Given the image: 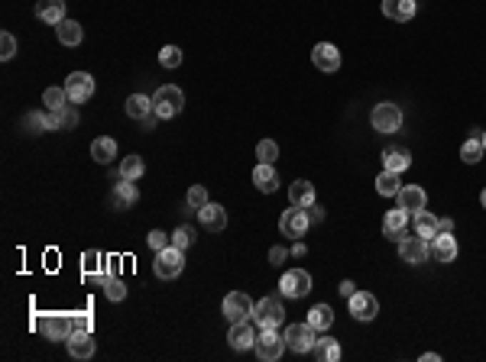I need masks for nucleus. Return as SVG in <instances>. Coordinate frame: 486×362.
<instances>
[{
    "instance_id": "1",
    "label": "nucleus",
    "mask_w": 486,
    "mask_h": 362,
    "mask_svg": "<svg viewBox=\"0 0 486 362\" xmlns=\"http://www.w3.org/2000/svg\"><path fill=\"white\" fill-rule=\"evenodd\" d=\"M182 107H185V94L176 88V84H162V88L153 94V110L159 113L162 120L178 117V113H182Z\"/></svg>"
},
{
    "instance_id": "2",
    "label": "nucleus",
    "mask_w": 486,
    "mask_h": 362,
    "mask_svg": "<svg viewBox=\"0 0 486 362\" xmlns=\"http://www.w3.org/2000/svg\"><path fill=\"white\" fill-rule=\"evenodd\" d=\"M182 269H185V256H182V249H178V246H166V249L156 252V262H153L156 279L172 281V279H178V275H182Z\"/></svg>"
},
{
    "instance_id": "3",
    "label": "nucleus",
    "mask_w": 486,
    "mask_h": 362,
    "mask_svg": "<svg viewBox=\"0 0 486 362\" xmlns=\"http://www.w3.org/2000/svg\"><path fill=\"white\" fill-rule=\"evenodd\" d=\"M253 349H256V356H260L263 362H275L289 346H285V336L275 333V327H266V330H260V336H256Z\"/></svg>"
},
{
    "instance_id": "4",
    "label": "nucleus",
    "mask_w": 486,
    "mask_h": 362,
    "mask_svg": "<svg viewBox=\"0 0 486 362\" xmlns=\"http://www.w3.org/2000/svg\"><path fill=\"white\" fill-rule=\"evenodd\" d=\"M318 330L311 327V324H289L285 327V346L292 349V353H311L315 349V343H318Z\"/></svg>"
},
{
    "instance_id": "5",
    "label": "nucleus",
    "mask_w": 486,
    "mask_h": 362,
    "mask_svg": "<svg viewBox=\"0 0 486 362\" xmlns=\"http://www.w3.org/2000/svg\"><path fill=\"white\" fill-rule=\"evenodd\" d=\"M253 321L260 330L279 327V324L285 321V307H282L279 298H263V301H256V307H253Z\"/></svg>"
},
{
    "instance_id": "6",
    "label": "nucleus",
    "mask_w": 486,
    "mask_h": 362,
    "mask_svg": "<svg viewBox=\"0 0 486 362\" xmlns=\"http://www.w3.org/2000/svg\"><path fill=\"white\" fill-rule=\"evenodd\" d=\"M253 301H250V294H243V291H231L224 298V304H221V311H224V317L231 324H237V321H247V317H253Z\"/></svg>"
},
{
    "instance_id": "7",
    "label": "nucleus",
    "mask_w": 486,
    "mask_h": 362,
    "mask_svg": "<svg viewBox=\"0 0 486 362\" xmlns=\"http://www.w3.org/2000/svg\"><path fill=\"white\" fill-rule=\"evenodd\" d=\"M279 227H282V233H285V237L302 239L305 233H308V227H311L308 210H305V207H295V204H292V207L279 217Z\"/></svg>"
},
{
    "instance_id": "8",
    "label": "nucleus",
    "mask_w": 486,
    "mask_h": 362,
    "mask_svg": "<svg viewBox=\"0 0 486 362\" xmlns=\"http://www.w3.org/2000/svg\"><path fill=\"white\" fill-rule=\"evenodd\" d=\"M65 90H69L71 104H85L94 94V78L88 75V71H71V75L65 78Z\"/></svg>"
},
{
    "instance_id": "9",
    "label": "nucleus",
    "mask_w": 486,
    "mask_h": 362,
    "mask_svg": "<svg viewBox=\"0 0 486 362\" xmlns=\"http://www.w3.org/2000/svg\"><path fill=\"white\" fill-rule=\"evenodd\" d=\"M279 291L285 294V298H305V294L311 291V275L305 269H289L279 281Z\"/></svg>"
},
{
    "instance_id": "10",
    "label": "nucleus",
    "mask_w": 486,
    "mask_h": 362,
    "mask_svg": "<svg viewBox=\"0 0 486 362\" xmlns=\"http://www.w3.org/2000/svg\"><path fill=\"white\" fill-rule=\"evenodd\" d=\"M370 123L380 133H395L402 126V110L395 104H376L373 113H370Z\"/></svg>"
},
{
    "instance_id": "11",
    "label": "nucleus",
    "mask_w": 486,
    "mask_h": 362,
    "mask_svg": "<svg viewBox=\"0 0 486 362\" xmlns=\"http://www.w3.org/2000/svg\"><path fill=\"white\" fill-rule=\"evenodd\" d=\"M347 301H350L353 321H373L376 314H380V301H376V294H370V291H353Z\"/></svg>"
},
{
    "instance_id": "12",
    "label": "nucleus",
    "mask_w": 486,
    "mask_h": 362,
    "mask_svg": "<svg viewBox=\"0 0 486 362\" xmlns=\"http://www.w3.org/2000/svg\"><path fill=\"white\" fill-rule=\"evenodd\" d=\"M36 330L46 333V340H69L71 333V317H59V314H49V317H36Z\"/></svg>"
},
{
    "instance_id": "13",
    "label": "nucleus",
    "mask_w": 486,
    "mask_h": 362,
    "mask_svg": "<svg viewBox=\"0 0 486 362\" xmlns=\"http://www.w3.org/2000/svg\"><path fill=\"white\" fill-rule=\"evenodd\" d=\"M399 256L405 259L409 265H418V262H425V259L431 256V243L425 237H418V233L415 237H405L399 243Z\"/></svg>"
},
{
    "instance_id": "14",
    "label": "nucleus",
    "mask_w": 486,
    "mask_h": 362,
    "mask_svg": "<svg viewBox=\"0 0 486 362\" xmlns=\"http://www.w3.org/2000/svg\"><path fill=\"white\" fill-rule=\"evenodd\" d=\"M256 336H260V330H256V321H237L231 327V333H227V343H231L233 349H250L256 343Z\"/></svg>"
},
{
    "instance_id": "15",
    "label": "nucleus",
    "mask_w": 486,
    "mask_h": 362,
    "mask_svg": "<svg viewBox=\"0 0 486 362\" xmlns=\"http://www.w3.org/2000/svg\"><path fill=\"white\" fill-rule=\"evenodd\" d=\"M311 62H315L318 71H338L340 68V52L338 46H331V42H318L315 49H311Z\"/></svg>"
},
{
    "instance_id": "16",
    "label": "nucleus",
    "mask_w": 486,
    "mask_h": 362,
    "mask_svg": "<svg viewBox=\"0 0 486 362\" xmlns=\"http://www.w3.org/2000/svg\"><path fill=\"white\" fill-rule=\"evenodd\" d=\"M383 233H386V239H393V243H402V239L409 237V214L402 207L389 210L386 220H383Z\"/></svg>"
},
{
    "instance_id": "17",
    "label": "nucleus",
    "mask_w": 486,
    "mask_h": 362,
    "mask_svg": "<svg viewBox=\"0 0 486 362\" xmlns=\"http://www.w3.org/2000/svg\"><path fill=\"white\" fill-rule=\"evenodd\" d=\"M395 201H399L395 207H402L405 214L415 217L418 210H425V201H428V195H425V188H418V185H409V188L402 185L399 195H395Z\"/></svg>"
},
{
    "instance_id": "18",
    "label": "nucleus",
    "mask_w": 486,
    "mask_h": 362,
    "mask_svg": "<svg viewBox=\"0 0 486 362\" xmlns=\"http://www.w3.org/2000/svg\"><path fill=\"white\" fill-rule=\"evenodd\" d=\"M65 346H69V356L71 359H91L94 356V336L91 333H81V330H71L69 340H65Z\"/></svg>"
},
{
    "instance_id": "19",
    "label": "nucleus",
    "mask_w": 486,
    "mask_h": 362,
    "mask_svg": "<svg viewBox=\"0 0 486 362\" xmlns=\"http://www.w3.org/2000/svg\"><path fill=\"white\" fill-rule=\"evenodd\" d=\"M198 220H201V227L208 233H221L227 227V210L221 204H205V207L198 210Z\"/></svg>"
},
{
    "instance_id": "20",
    "label": "nucleus",
    "mask_w": 486,
    "mask_h": 362,
    "mask_svg": "<svg viewBox=\"0 0 486 362\" xmlns=\"http://www.w3.org/2000/svg\"><path fill=\"white\" fill-rule=\"evenodd\" d=\"M428 243H431V256L437 262H454L457 259V239H454V233H437Z\"/></svg>"
},
{
    "instance_id": "21",
    "label": "nucleus",
    "mask_w": 486,
    "mask_h": 362,
    "mask_svg": "<svg viewBox=\"0 0 486 362\" xmlns=\"http://www.w3.org/2000/svg\"><path fill=\"white\" fill-rule=\"evenodd\" d=\"M81 272H85L88 281H98V285H104V275H107L104 256H101L98 249H88L85 256H81Z\"/></svg>"
},
{
    "instance_id": "22",
    "label": "nucleus",
    "mask_w": 486,
    "mask_h": 362,
    "mask_svg": "<svg viewBox=\"0 0 486 362\" xmlns=\"http://www.w3.org/2000/svg\"><path fill=\"white\" fill-rule=\"evenodd\" d=\"M383 16L393 23H409L415 16V0H383Z\"/></svg>"
},
{
    "instance_id": "23",
    "label": "nucleus",
    "mask_w": 486,
    "mask_h": 362,
    "mask_svg": "<svg viewBox=\"0 0 486 362\" xmlns=\"http://www.w3.org/2000/svg\"><path fill=\"white\" fill-rule=\"evenodd\" d=\"M36 20L62 23L65 20V0H36Z\"/></svg>"
},
{
    "instance_id": "24",
    "label": "nucleus",
    "mask_w": 486,
    "mask_h": 362,
    "mask_svg": "<svg viewBox=\"0 0 486 362\" xmlns=\"http://www.w3.org/2000/svg\"><path fill=\"white\" fill-rule=\"evenodd\" d=\"M136 197H140V191H136L133 181L120 178L117 185H113V207H117V210H127L130 204H136Z\"/></svg>"
},
{
    "instance_id": "25",
    "label": "nucleus",
    "mask_w": 486,
    "mask_h": 362,
    "mask_svg": "<svg viewBox=\"0 0 486 362\" xmlns=\"http://www.w3.org/2000/svg\"><path fill=\"white\" fill-rule=\"evenodd\" d=\"M412 165V155L409 149H402V146H389L386 152H383V168H389V172H405V168Z\"/></svg>"
},
{
    "instance_id": "26",
    "label": "nucleus",
    "mask_w": 486,
    "mask_h": 362,
    "mask_svg": "<svg viewBox=\"0 0 486 362\" xmlns=\"http://www.w3.org/2000/svg\"><path fill=\"white\" fill-rule=\"evenodd\" d=\"M253 185L263 191V195H273V191L279 188V172H275L273 165H263L260 162V165L253 168Z\"/></svg>"
},
{
    "instance_id": "27",
    "label": "nucleus",
    "mask_w": 486,
    "mask_h": 362,
    "mask_svg": "<svg viewBox=\"0 0 486 362\" xmlns=\"http://www.w3.org/2000/svg\"><path fill=\"white\" fill-rule=\"evenodd\" d=\"M113 155H117V143L111 140V136H98V140L91 143V159L101 162V165H111Z\"/></svg>"
},
{
    "instance_id": "28",
    "label": "nucleus",
    "mask_w": 486,
    "mask_h": 362,
    "mask_svg": "<svg viewBox=\"0 0 486 362\" xmlns=\"http://www.w3.org/2000/svg\"><path fill=\"white\" fill-rule=\"evenodd\" d=\"M289 201L295 204V207H311V204H315V185H311V181H295V185H292L289 188Z\"/></svg>"
},
{
    "instance_id": "29",
    "label": "nucleus",
    "mask_w": 486,
    "mask_h": 362,
    "mask_svg": "<svg viewBox=\"0 0 486 362\" xmlns=\"http://www.w3.org/2000/svg\"><path fill=\"white\" fill-rule=\"evenodd\" d=\"M308 324L318 330V333H324V330H331V324H334V311L328 304H315L308 311Z\"/></svg>"
},
{
    "instance_id": "30",
    "label": "nucleus",
    "mask_w": 486,
    "mask_h": 362,
    "mask_svg": "<svg viewBox=\"0 0 486 362\" xmlns=\"http://www.w3.org/2000/svg\"><path fill=\"white\" fill-rule=\"evenodd\" d=\"M311 353H315L321 362H338L340 359V343L331 340V336H318V343H315Z\"/></svg>"
},
{
    "instance_id": "31",
    "label": "nucleus",
    "mask_w": 486,
    "mask_h": 362,
    "mask_svg": "<svg viewBox=\"0 0 486 362\" xmlns=\"http://www.w3.org/2000/svg\"><path fill=\"white\" fill-rule=\"evenodd\" d=\"M402 188V181H399V172H389V168H383L380 178H376V191H380L383 197H395Z\"/></svg>"
},
{
    "instance_id": "32",
    "label": "nucleus",
    "mask_w": 486,
    "mask_h": 362,
    "mask_svg": "<svg viewBox=\"0 0 486 362\" xmlns=\"http://www.w3.org/2000/svg\"><path fill=\"white\" fill-rule=\"evenodd\" d=\"M56 33H59V42L62 46H78L81 42V26H78L75 20H62V23H56Z\"/></svg>"
},
{
    "instance_id": "33",
    "label": "nucleus",
    "mask_w": 486,
    "mask_h": 362,
    "mask_svg": "<svg viewBox=\"0 0 486 362\" xmlns=\"http://www.w3.org/2000/svg\"><path fill=\"white\" fill-rule=\"evenodd\" d=\"M143 172H146V165H143L140 155H123V162H120V168H117V175L120 178H127V181L143 178Z\"/></svg>"
},
{
    "instance_id": "34",
    "label": "nucleus",
    "mask_w": 486,
    "mask_h": 362,
    "mask_svg": "<svg viewBox=\"0 0 486 362\" xmlns=\"http://www.w3.org/2000/svg\"><path fill=\"white\" fill-rule=\"evenodd\" d=\"M415 233L425 239H435L437 237V217L428 214V210H418L415 214Z\"/></svg>"
},
{
    "instance_id": "35",
    "label": "nucleus",
    "mask_w": 486,
    "mask_h": 362,
    "mask_svg": "<svg viewBox=\"0 0 486 362\" xmlns=\"http://www.w3.org/2000/svg\"><path fill=\"white\" fill-rule=\"evenodd\" d=\"M483 155H486V149H483V140H480V136H470V140L460 146V159H464L467 165H477Z\"/></svg>"
},
{
    "instance_id": "36",
    "label": "nucleus",
    "mask_w": 486,
    "mask_h": 362,
    "mask_svg": "<svg viewBox=\"0 0 486 362\" xmlns=\"http://www.w3.org/2000/svg\"><path fill=\"white\" fill-rule=\"evenodd\" d=\"M43 104H46V110H62V107L71 104L69 90H65V88H46L43 90Z\"/></svg>"
},
{
    "instance_id": "37",
    "label": "nucleus",
    "mask_w": 486,
    "mask_h": 362,
    "mask_svg": "<svg viewBox=\"0 0 486 362\" xmlns=\"http://www.w3.org/2000/svg\"><path fill=\"white\" fill-rule=\"evenodd\" d=\"M146 113H153V100L146 98V94H133V98L127 100V117L133 120H143Z\"/></svg>"
},
{
    "instance_id": "38",
    "label": "nucleus",
    "mask_w": 486,
    "mask_h": 362,
    "mask_svg": "<svg viewBox=\"0 0 486 362\" xmlns=\"http://www.w3.org/2000/svg\"><path fill=\"white\" fill-rule=\"evenodd\" d=\"M104 294H107V301H123L127 298V285H123V279L107 272L104 275Z\"/></svg>"
},
{
    "instance_id": "39",
    "label": "nucleus",
    "mask_w": 486,
    "mask_h": 362,
    "mask_svg": "<svg viewBox=\"0 0 486 362\" xmlns=\"http://www.w3.org/2000/svg\"><path fill=\"white\" fill-rule=\"evenodd\" d=\"M256 159H260L263 165H273V162L279 159V143H275V140H263L260 146H256Z\"/></svg>"
},
{
    "instance_id": "40",
    "label": "nucleus",
    "mask_w": 486,
    "mask_h": 362,
    "mask_svg": "<svg viewBox=\"0 0 486 362\" xmlns=\"http://www.w3.org/2000/svg\"><path fill=\"white\" fill-rule=\"evenodd\" d=\"M159 65L162 68H178V65H182V49H178V46H166V49L159 52Z\"/></svg>"
},
{
    "instance_id": "41",
    "label": "nucleus",
    "mask_w": 486,
    "mask_h": 362,
    "mask_svg": "<svg viewBox=\"0 0 486 362\" xmlns=\"http://www.w3.org/2000/svg\"><path fill=\"white\" fill-rule=\"evenodd\" d=\"M146 246H149L153 252L166 249V246H172V233H166V230H149V233H146Z\"/></svg>"
},
{
    "instance_id": "42",
    "label": "nucleus",
    "mask_w": 486,
    "mask_h": 362,
    "mask_svg": "<svg viewBox=\"0 0 486 362\" xmlns=\"http://www.w3.org/2000/svg\"><path fill=\"white\" fill-rule=\"evenodd\" d=\"M91 327H94V317L88 311H78V314H71V330H81V333H91Z\"/></svg>"
},
{
    "instance_id": "43",
    "label": "nucleus",
    "mask_w": 486,
    "mask_h": 362,
    "mask_svg": "<svg viewBox=\"0 0 486 362\" xmlns=\"http://www.w3.org/2000/svg\"><path fill=\"white\" fill-rule=\"evenodd\" d=\"M59 113V130H75L78 126V110L75 107H62V110H56Z\"/></svg>"
},
{
    "instance_id": "44",
    "label": "nucleus",
    "mask_w": 486,
    "mask_h": 362,
    "mask_svg": "<svg viewBox=\"0 0 486 362\" xmlns=\"http://www.w3.org/2000/svg\"><path fill=\"white\" fill-rule=\"evenodd\" d=\"M14 56H16V39L10 33H0V58H4V62H10Z\"/></svg>"
},
{
    "instance_id": "45",
    "label": "nucleus",
    "mask_w": 486,
    "mask_h": 362,
    "mask_svg": "<svg viewBox=\"0 0 486 362\" xmlns=\"http://www.w3.org/2000/svg\"><path fill=\"white\" fill-rule=\"evenodd\" d=\"M191 239H195V233H191V227H178L176 233H172V246H178V249H188Z\"/></svg>"
},
{
    "instance_id": "46",
    "label": "nucleus",
    "mask_w": 486,
    "mask_h": 362,
    "mask_svg": "<svg viewBox=\"0 0 486 362\" xmlns=\"http://www.w3.org/2000/svg\"><path fill=\"white\" fill-rule=\"evenodd\" d=\"M208 204V191L201 188V185H195V188H188V207H195V210H201Z\"/></svg>"
},
{
    "instance_id": "47",
    "label": "nucleus",
    "mask_w": 486,
    "mask_h": 362,
    "mask_svg": "<svg viewBox=\"0 0 486 362\" xmlns=\"http://www.w3.org/2000/svg\"><path fill=\"white\" fill-rule=\"evenodd\" d=\"M23 126H26L29 133H43L46 130V113H26Z\"/></svg>"
},
{
    "instance_id": "48",
    "label": "nucleus",
    "mask_w": 486,
    "mask_h": 362,
    "mask_svg": "<svg viewBox=\"0 0 486 362\" xmlns=\"http://www.w3.org/2000/svg\"><path fill=\"white\" fill-rule=\"evenodd\" d=\"M285 259H289V252L282 249V246H273V249H269V262H273V265H282Z\"/></svg>"
},
{
    "instance_id": "49",
    "label": "nucleus",
    "mask_w": 486,
    "mask_h": 362,
    "mask_svg": "<svg viewBox=\"0 0 486 362\" xmlns=\"http://www.w3.org/2000/svg\"><path fill=\"white\" fill-rule=\"evenodd\" d=\"M156 120H162L156 110H153V113H146V117L140 120V123H143V130H146V133H149V130H156Z\"/></svg>"
},
{
    "instance_id": "50",
    "label": "nucleus",
    "mask_w": 486,
    "mask_h": 362,
    "mask_svg": "<svg viewBox=\"0 0 486 362\" xmlns=\"http://www.w3.org/2000/svg\"><path fill=\"white\" fill-rule=\"evenodd\" d=\"M49 130H59V113L56 110H46V133Z\"/></svg>"
},
{
    "instance_id": "51",
    "label": "nucleus",
    "mask_w": 486,
    "mask_h": 362,
    "mask_svg": "<svg viewBox=\"0 0 486 362\" xmlns=\"http://www.w3.org/2000/svg\"><path fill=\"white\" fill-rule=\"evenodd\" d=\"M305 210H308V220H311V223H321V220H324V210L315 207V204H311V207H305Z\"/></svg>"
},
{
    "instance_id": "52",
    "label": "nucleus",
    "mask_w": 486,
    "mask_h": 362,
    "mask_svg": "<svg viewBox=\"0 0 486 362\" xmlns=\"http://www.w3.org/2000/svg\"><path fill=\"white\" fill-rule=\"evenodd\" d=\"M437 233H454V220H451V217L437 220Z\"/></svg>"
},
{
    "instance_id": "53",
    "label": "nucleus",
    "mask_w": 486,
    "mask_h": 362,
    "mask_svg": "<svg viewBox=\"0 0 486 362\" xmlns=\"http://www.w3.org/2000/svg\"><path fill=\"white\" fill-rule=\"evenodd\" d=\"M353 291H357V285H353V281H340V294H344V298H350Z\"/></svg>"
},
{
    "instance_id": "54",
    "label": "nucleus",
    "mask_w": 486,
    "mask_h": 362,
    "mask_svg": "<svg viewBox=\"0 0 486 362\" xmlns=\"http://www.w3.org/2000/svg\"><path fill=\"white\" fill-rule=\"evenodd\" d=\"M422 362H441V359H437V353H425Z\"/></svg>"
},
{
    "instance_id": "55",
    "label": "nucleus",
    "mask_w": 486,
    "mask_h": 362,
    "mask_svg": "<svg viewBox=\"0 0 486 362\" xmlns=\"http://www.w3.org/2000/svg\"><path fill=\"white\" fill-rule=\"evenodd\" d=\"M480 204H483V207H486V188L480 191Z\"/></svg>"
},
{
    "instance_id": "56",
    "label": "nucleus",
    "mask_w": 486,
    "mask_h": 362,
    "mask_svg": "<svg viewBox=\"0 0 486 362\" xmlns=\"http://www.w3.org/2000/svg\"><path fill=\"white\" fill-rule=\"evenodd\" d=\"M480 140H483V149H486V133H483V136H480Z\"/></svg>"
}]
</instances>
